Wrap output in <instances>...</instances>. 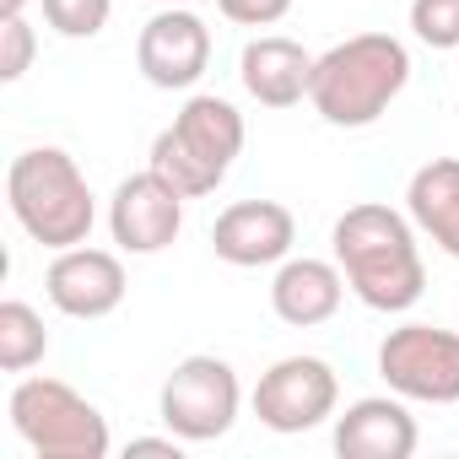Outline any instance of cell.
I'll list each match as a JSON object with an SVG mask.
<instances>
[{
    "label": "cell",
    "instance_id": "13",
    "mask_svg": "<svg viewBox=\"0 0 459 459\" xmlns=\"http://www.w3.org/2000/svg\"><path fill=\"white\" fill-rule=\"evenodd\" d=\"M421 443L416 416L400 394H368L351 400L335 416V454L341 459H411Z\"/></svg>",
    "mask_w": 459,
    "mask_h": 459
},
{
    "label": "cell",
    "instance_id": "17",
    "mask_svg": "<svg viewBox=\"0 0 459 459\" xmlns=\"http://www.w3.org/2000/svg\"><path fill=\"white\" fill-rule=\"evenodd\" d=\"M44 351H49V330H44L39 308L22 303V298H6L0 303V368L28 373V368L44 362Z\"/></svg>",
    "mask_w": 459,
    "mask_h": 459
},
{
    "label": "cell",
    "instance_id": "6",
    "mask_svg": "<svg viewBox=\"0 0 459 459\" xmlns=\"http://www.w3.org/2000/svg\"><path fill=\"white\" fill-rule=\"evenodd\" d=\"M244 411V384L233 373V362L221 357H184L168 378H162V394H157V416L168 432H178L184 443H216L233 432Z\"/></svg>",
    "mask_w": 459,
    "mask_h": 459
},
{
    "label": "cell",
    "instance_id": "8",
    "mask_svg": "<svg viewBox=\"0 0 459 459\" xmlns=\"http://www.w3.org/2000/svg\"><path fill=\"white\" fill-rule=\"evenodd\" d=\"M255 416L260 427L292 437V432H314L335 416L341 405V378L325 357H281L260 373L255 384Z\"/></svg>",
    "mask_w": 459,
    "mask_h": 459
},
{
    "label": "cell",
    "instance_id": "15",
    "mask_svg": "<svg viewBox=\"0 0 459 459\" xmlns=\"http://www.w3.org/2000/svg\"><path fill=\"white\" fill-rule=\"evenodd\" d=\"M341 298H346V276L335 260H281L276 281H271V308L281 325L292 330H314V325H330L341 314Z\"/></svg>",
    "mask_w": 459,
    "mask_h": 459
},
{
    "label": "cell",
    "instance_id": "3",
    "mask_svg": "<svg viewBox=\"0 0 459 459\" xmlns=\"http://www.w3.org/2000/svg\"><path fill=\"white\" fill-rule=\"evenodd\" d=\"M6 205L17 216V227L44 244V249H76L92 238V221H98V200L87 173L76 168L71 152L60 146H28L22 157H12L6 168Z\"/></svg>",
    "mask_w": 459,
    "mask_h": 459
},
{
    "label": "cell",
    "instance_id": "23",
    "mask_svg": "<svg viewBox=\"0 0 459 459\" xmlns=\"http://www.w3.org/2000/svg\"><path fill=\"white\" fill-rule=\"evenodd\" d=\"M157 6H189V0H157Z\"/></svg>",
    "mask_w": 459,
    "mask_h": 459
},
{
    "label": "cell",
    "instance_id": "22",
    "mask_svg": "<svg viewBox=\"0 0 459 459\" xmlns=\"http://www.w3.org/2000/svg\"><path fill=\"white\" fill-rule=\"evenodd\" d=\"M22 6L28 0H0V17H22Z\"/></svg>",
    "mask_w": 459,
    "mask_h": 459
},
{
    "label": "cell",
    "instance_id": "5",
    "mask_svg": "<svg viewBox=\"0 0 459 459\" xmlns=\"http://www.w3.org/2000/svg\"><path fill=\"white\" fill-rule=\"evenodd\" d=\"M12 411V427L17 437L39 454V459H103L108 454V416L76 394L65 378H49V373H33L12 389L6 400Z\"/></svg>",
    "mask_w": 459,
    "mask_h": 459
},
{
    "label": "cell",
    "instance_id": "10",
    "mask_svg": "<svg viewBox=\"0 0 459 459\" xmlns=\"http://www.w3.org/2000/svg\"><path fill=\"white\" fill-rule=\"evenodd\" d=\"M135 65L152 87L189 92L211 65V28L189 6H162L135 39Z\"/></svg>",
    "mask_w": 459,
    "mask_h": 459
},
{
    "label": "cell",
    "instance_id": "19",
    "mask_svg": "<svg viewBox=\"0 0 459 459\" xmlns=\"http://www.w3.org/2000/svg\"><path fill=\"white\" fill-rule=\"evenodd\" d=\"M411 33L427 49L459 55V0H411Z\"/></svg>",
    "mask_w": 459,
    "mask_h": 459
},
{
    "label": "cell",
    "instance_id": "11",
    "mask_svg": "<svg viewBox=\"0 0 459 459\" xmlns=\"http://www.w3.org/2000/svg\"><path fill=\"white\" fill-rule=\"evenodd\" d=\"M298 244V216L281 200H238L227 205L211 227V249L221 265L238 271H260V265H281L292 260Z\"/></svg>",
    "mask_w": 459,
    "mask_h": 459
},
{
    "label": "cell",
    "instance_id": "4",
    "mask_svg": "<svg viewBox=\"0 0 459 459\" xmlns=\"http://www.w3.org/2000/svg\"><path fill=\"white\" fill-rule=\"evenodd\" d=\"M244 135L249 130H244V114L233 103L216 98V92H195L173 114V125L152 141L146 168L162 173L184 200H200L233 173V162L244 152Z\"/></svg>",
    "mask_w": 459,
    "mask_h": 459
},
{
    "label": "cell",
    "instance_id": "2",
    "mask_svg": "<svg viewBox=\"0 0 459 459\" xmlns=\"http://www.w3.org/2000/svg\"><path fill=\"white\" fill-rule=\"evenodd\" d=\"M411 82V49L394 33H357L314 60L308 103L335 130H368Z\"/></svg>",
    "mask_w": 459,
    "mask_h": 459
},
{
    "label": "cell",
    "instance_id": "18",
    "mask_svg": "<svg viewBox=\"0 0 459 459\" xmlns=\"http://www.w3.org/2000/svg\"><path fill=\"white\" fill-rule=\"evenodd\" d=\"M114 17V0H44V22L60 39H98Z\"/></svg>",
    "mask_w": 459,
    "mask_h": 459
},
{
    "label": "cell",
    "instance_id": "16",
    "mask_svg": "<svg viewBox=\"0 0 459 459\" xmlns=\"http://www.w3.org/2000/svg\"><path fill=\"white\" fill-rule=\"evenodd\" d=\"M405 216L448 260H459V157H432L405 184Z\"/></svg>",
    "mask_w": 459,
    "mask_h": 459
},
{
    "label": "cell",
    "instance_id": "20",
    "mask_svg": "<svg viewBox=\"0 0 459 459\" xmlns=\"http://www.w3.org/2000/svg\"><path fill=\"white\" fill-rule=\"evenodd\" d=\"M33 55H39V39L28 17H0V82H22Z\"/></svg>",
    "mask_w": 459,
    "mask_h": 459
},
{
    "label": "cell",
    "instance_id": "7",
    "mask_svg": "<svg viewBox=\"0 0 459 459\" xmlns=\"http://www.w3.org/2000/svg\"><path fill=\"white\" fill-rule=\"evenodd\" d=\"M378 378L400 400L459 405V330L443 325H400L378 346Z\"/></svg>",
    "mask_w": 459,
    "mask_h": 459
},
{
    "label": "cell",
    "instance_id": "21",
    "mask_svg": "<svg viewBox=\"0 0 459 459\" xmlns=\"http://www.w3.org/2000/svg\"><path fill=\"white\" fill-rule=\"evenodd\" d=\"M298 0H216V12L238 28H276Z\"/></svg>",
    "mask_w": 459,
    "mask_h": 459
},
{
    "label": "cell",
    "instance_id": "9",
    "mask_svg": "<svg viewBox=\"0 0 459 459\" xmlns=\"http://www.w3.org/2000/svg\"><path fill=\"white\" fill-rule=\"evenodd\" d=\"M108 233L125 255H162L184 233V195L152 168L130 173L108 200Z\"/></svg>",
    "mask_w": 459,
    "mask_h": 459
},
{
    "label": "cell",
    "instance_id": "14",
    "mask_svg": "<svg viewBox=\"0 0 459 459\" xmlns=\"http://www.w3.org/2000/svg\"><path fill=\"white\" fill-rule=\"evenodd\" d=\"M314 60L298 39H281V33H260L244 44L238 55V82L244 92L260 103V108H298L308 98V82H314Z\"/></svg>",
    "mask_w": 459,
    "mask_h": 459
},
{
    "label": "cell",
    "instance_id": "12",
    "mask_svg": "<svg viewBox=\"0 0 459 459\" xmlns=\"http://www.w3.org/2000/svg\"><path fill=\"white\" fill-rule=\"evenodd\" d=\"M44 292H49V303H55L65 319H108V314L125 303L130 281H125L119 255L76 244V249H60V255L49 260Z\"/></svg>",
    "mask_w": 459,
    "mask_h": 459
},
{
    "label": "cell",
    "instance_id": "1",
    "mask_svg": "<svg viewBox=\"0 0 459 459\" xmlns=\"http://www.w3.org/2000/svg\"><path fill=\"white\" fill-rule=\"evenodd\" d=\"M330 249H335V265H341L346 287L373 314H405V308L421 303L427 265H421V249H416V221L400 216L394 205H384V200L351 205L330 227Z\"/></svg>",
    "mask_w": 459,
    "mask_h": 459
}]
</instances>
